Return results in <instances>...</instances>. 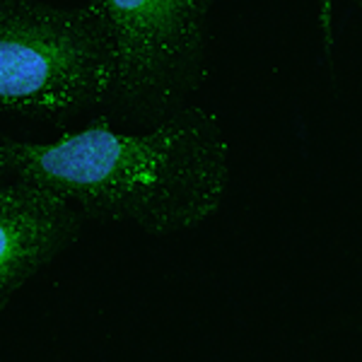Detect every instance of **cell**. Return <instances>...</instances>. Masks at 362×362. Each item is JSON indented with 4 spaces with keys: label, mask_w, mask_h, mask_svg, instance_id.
I'll return each mask as SVG.
<instances>
[{
    "label": "cell",
    "mask_w": 362,
    "mask_h": 362,
    "mask_svg": "<svg viewBox=\"0 0 362 362\" xmlns=\"http://www.w3.org/2000/svg\"><path fill=\"white\" fill-rule=\"evenodd\" d=\"M10 177L54 191L78 213L131 223L148 235L201 225L230 184V145L215 114L181 107L148 133H126L107 116L54 143L3 136Z\"/></svg>",
    "instance_id": "obj_1"
},
{
    "label": "cell",
    "mask_w": 362,
    "mask_h": 362,
    "mask_svg": "<svg viewBox=\"0 0 362 362\" xmlns=\"http://www.w3.org/2000/svg\"><path fill=\"white\" fill-rule=\"evenodd\" d=\"M114 58L85 8L0 0V112L66 119L109 99Z\"/></svg>",
    "instance_id": "obj_2"
},
{
    "label": "cell",
    "mask_w": 362,
    "mask_h": 362,
    "mask_svg": "<svg viewBox=\"0 0 362 362\" xmlns=\"http://www.w3.org/2000/svg\"><path fill=\"white\" fill-rule=\"evenodd\" d=\"M215 0H90L87 13L114 58L109 104L124 119L157 124L186 104L206 75Z\"/></svg>",
    "instance_id": "obj_3"
},
{
    "label": "cell",
    "mask_w": 362,
    "mask_h": 362,
    "mask_svg": "<svg viewBox=\"0 0 362 362\" xmlns=\"http://www.w3.org/2000/svg\"><path fill=\"white\" fill-rule=\"evenodd\" d=\"M83 213L32 181L0 177V307L78 239Z\"/></svg>",
    "instance_id": "obj_4"
},
{
    "label": "cell",
    "mask_w": 362,
    "mask_h": 362,
    "mask_svg": "<svg viewBox=\"0 0 362 362\" xmlns=\"http://www.w3.org/2000/svg\"><path fill=\"white\" fill-rule=\"evenodd\" d=\"M319 27L324 39V51H334V0H319Z\"/></svg>",
    "instance_id": "obj_5"
},
{
    "label": "cell",
    "mask_w": 362,
    "mask_h": 362,
    "mask_svg": "<svg viewBox=\"0 0 362 362\" xmlns=\"http://www.w3.org/2000/svg\"><path fill=\"white\" fill-rule=\"evenodd\" d=\"M0 140H3V133H0ZM0 177H8V172H5V165H3V157H0Z\"/></svg>",
    "instance_id": "obj_6"
}]
</instances>
